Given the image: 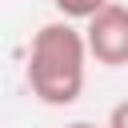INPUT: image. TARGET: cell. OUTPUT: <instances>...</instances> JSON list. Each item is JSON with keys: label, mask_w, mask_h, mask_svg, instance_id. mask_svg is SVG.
<instances>
[{"label": "cell", "mask_w": 128, "mask_h": 128, "mask_svg": "<svg viewBox=\"0 0 128 128\" xmlns=\"http://www.w3.org/2000/svg\"><path fill=\"white\" fill-rule=\"evenodd\" d=\"M84 40L96 64L104 68H124L128 64V4L112 0L84 24Z\"/></svg>", "instance_id": "2"}, {"label": "cell", "mask_w": 128, "mask_h": 128, "mask_svg": "<svg viewBox=\"0 0 128 128\" xmlns=\"http://www.w3.org/2000/svg\"><path fill=\"white\" fill-rule=\"evenodd\" d=\"M88 40L76 32L68 20H48L32 32L28 60H24V80L28 92L48 104V108H68L84 92V72H88Z\"/></svg>", "instance_id": "1"}, {"label": "cell", "mask_w": 128, "mask_h": 128, "mask_svg": "<svg viewBox=\"0 0 128 128\" xmlns=\"http://www.w3.org/2000/svg\"><path fill=\"white\" fill-rule=\"evenodd\" d=\"M52 4H56V12H60L64 20H84V24H88V20H92L100 8H108L112 0H52Z\"/></svg>", "instance_id": "3"}, {"label": "cell", "mask_w": 128, "mask_h": 128, "mask_svg": "<svg viewBox=\"0 0 128 128\" xmlns=\"http://www.w3.org/2000/svg\"><path fill=\"white\" fill-rule=\"evenodd\" d=\"M64 128H96V124H88V120H76V124H64Z\"/></svg>", "instance_id": "5"}, {"label": "cell", "mask_w": 128, "mask_h": 128, "mask_svg": "<svg viewBox=\"0 0 128 128\" xmlns=\"http://www.w3.org/2000/svg\"><path fill=\"white\" fill-rule=\"evenodd\" d=\"M104 128H128V100H120L112 112H108V124Z\"/></svg>", "instance_id": "4"}]
</instances>
